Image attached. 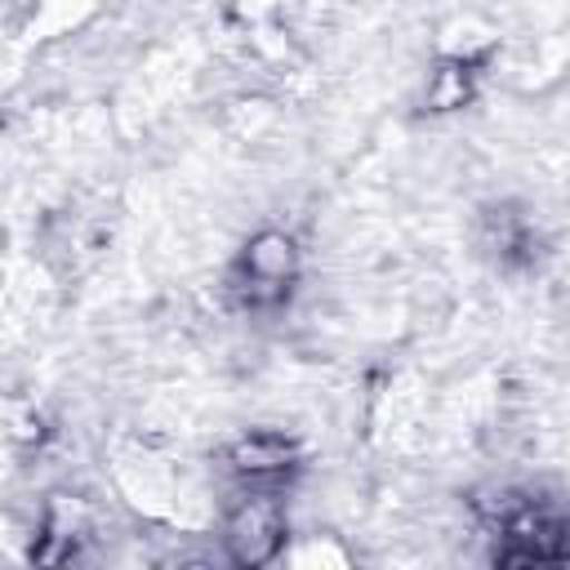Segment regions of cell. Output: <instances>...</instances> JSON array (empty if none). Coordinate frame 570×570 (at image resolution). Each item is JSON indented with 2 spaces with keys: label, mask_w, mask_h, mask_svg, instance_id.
<instances>
[{
  "label": "cell",
  "mask_w": 570,
  "mask_h": 570,
  "mask_svg": "<svg viewBox=\"0 0 570 570\" xmlns=\"http://www.w3.org/2000/svg\"><path fill=\"white\" fill-rule=\"evenodd\" d=\"M223 543L232 552V561L240 566H263L281 552L285 543V508L272 490H249L232 503L227 525H223Z\"/></svg>",
  "instance_id": "obj_1"
},
{
  "label": "cell",
  "mask_w": 570,
  "mask_h": 570,
  "mask_svg": "<svg viewBox=\"0 0 570 570\" xmlns=\"http://www.w3.org/2000/svg\"><path fill=\"white\" fill-rule=\"evenodd\" d=\"M298 276V249L285 232H258L240 254V289L254 307L281 303Z\"/></svg>",
  "instance_id": "obj_2"
},
{
  "label": "cell",
  "mask_w": 570,
  "mask_h": 570,
  "mask_svg": "<svg viewBox=\"0 0 570 570\" xmlns=\"http://www.w3.org/2000/svg\"><path fill=\"white\" fill-rule=\"evenodd\" d=\"M294 463V445L281 432H249L232 445V468L240 476H249V485H263L281 472H289Z\"/></svg>",
  "instance_id": "obj_3"
}]
</instances>
